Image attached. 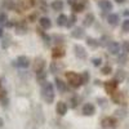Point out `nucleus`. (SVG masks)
Here are the masks:
<instances>
[{"instance_id": "1", "label": "nucleus", "mask_w": 129, "mask_h": 129, "mask_svg": "<svg viewBox=\"0 0 129 129\" xmlns=\"http://www.w3.org/2000/svg\"><path fill=\"white\" fill-rule=\"evenodd\" d=\"M41 98L44 100L47 105H50L54 102V85L47 81L41 85Z\"/></svg>"}, {"instance_id": "2", "label": "nucleus", "mask_w": 129, "mask_h": 129, "mask_svg": "<svg viewBox=\"0 0 129 129\" xmlns=\"http://www.w3.org/2000/svg\"><path fill=\"white\" fill-rule=\"evenodd\" d=\"M66 75V80H67V84L70 85L71 88H80L83 85V80H81V75L75 72V71H67L64 72Z\"/></svg>"}, {"instance_id": "3", "label": "nucleus", "mask_w": 129, "mask_h": 129, "mask_svg": "<svg viewBox=\"0 0 129 129\" xmlns=\"http://www.w3.org/2000/svg\"><path fill=\"white\" fill-rule=\"evenodd\" d=\"M101 125H102L103 129H109V128L114 129L117 125V120L115 119V117H112V116H106V117H103V119L101 120Z\"/></svg>"}, {"instance_id": "4", "label": "nucleus", "mask_w": 129, "mask_h": 129, "mask_svg": "<svg viewBox=\"0 0 129 129\" xmlns=\"http://www.w3.org/2000/svg\"><path fill=\"white\" fill-rule=\"evenodd\" d=\"M64 69H66V64L63 62H59V61H53L50 62V66H49V71L52 74H59V72H63Z\"/></svg>"}, {"instance_id": "5", "label": "nucleus", "mask_w": 129, "mask_h": 129, "mask_svg": "<svg viewBox=\"0 0 129 129\" xmlns=\"http://www.w3.org/2000/svg\"><path fill=\"white\" fill-rule=\"evenodd\" d=\"M14 64L19 69H27L31 64V59L27 56H18L17 59L14 61Z\"/></svg>"}, {"instance_id": "6", "label": "nucleus", "mask_w": 129, "mask_h": 129, "mask_svg": "<svg viewBox=\"0 0 129 129\" xmlns=\"http://www.w3.org/2000/svg\"><path fill=\"white\" fill-rule=\"evenodd\" d=\"M74 53H75V56H76L79 59H87V57H88L87 49H85L83 45H80V44H75L74 45Z\"/></svg>"}, {"instance_id": "7", "label": "nucleus", "mask_w": 129, "mask_h": 129, "mask_svg": "<svg viewBox=\"0 0 129 129\" xmlns=\"http://www.w3.org/2000/svg\"><path fill=\"white\" fill-rule=\"evenodd\" d=\"M64 56H66V50H64L63 47H54V48H52V58L54 59V61H58L61 58H63Z\"/></svg>"}, {"instance_id": "8", "label": "nucleus", "mask_w": 129, "mask_h": 129, "mask_svg": "<svg viewBox=\"0 0 129 129\" xmlns=\"http://www.w3.org/2000/svg\"><path fill=\"white\" fill-rule=\"evenodd\" d=\"M117 84L115 80H109V81H105L103 83V88L106 90V93H109L110 95H112L116 90H117Z\"/></svg>"}, {"instance_id": "9", "label": "nucleus", "mask_w": 129, "mask_h": 129, "mask_svg": "<svg viewBox=\"0 0 129 129\" xmlns=\"http://www.w3.org/2000/svg\"><path fill=\"white\" fill-rule=\"evenodd\" d=\"M45 59L41 58V57H38L35 59V63H34V72L38 75V74H41L44 72L45 70Z\"/></svg>"}, {"instance_id": "10", "label": "nucleus", "mask_w": 129, "mask_h": 129, "mask_svg": "<svg viewBox=\"0 0 129 129\" xmlns=\"http://www.w3.org/2000/svg\"><path fill=\"white\" fill-rule=\"evenodd\" d=\"M107 50H109L110 54H112V56H117V54H120L121 45H120L117 41H110V43H109V45H107Z\"/></svg>"}, {"instance_id": "11", "label": "nucleus", "mask_w": 129, "mask_h": 129, "mask_svg": "<svg viewBox=\"0 0 129 129\" xmlns=\"http://www.w3.org/2000/svg\"><path fill=\"white\" fill-rule=\"evenodd\" d=\"M97 5L102 12H111L114 9V4L111 0H100V2H97Z\"/></svg>"}, {"instance_id": "12", "label": "nucleus", "mask_w": 129, "mask_h": 129, "mask_svg": "<svg viewBox=\"0 0 129 129\" xmlns=\"http://www.w3.org/2000/svg\"><path fill=\"white\" fill-rule=\"evenodd\" d=\"M67 110H69V106H67V103H64L63 101H58V102L56 103V112H57L59 116L66 115Z\"/></svg>"}, {"instance_id": "13", "label": "nucleus", "mask_w": 129, "mask_h": 129, "mask_svg": "<svg viewBox=\"0 0 129 129\" xmlns=\"http://www.w3.org/2000/svg\"><path fill=\"white\" fill-rule=\"evenodd\" d=\"M94 114H95V106L93 103L88 102V103H85L83 106V115H85V116H93Z\"/></svg>"}, {"instance_id": "14", "label": "nucleus", "mask_w": 129, "mask_h": 129, "mask_svg": "<svg viewBox=\"0 0 129 129\" xmlns=\"http://www.w3.org/2000/svg\"><path fill=\"white\" fill-rule=\"evenodd\" d=\"M54 87L57 88V90L59 93H66L67 92V83H64L62 79L56 78L54 79Z\"/></svg>"}, {"instance_id": "15", "label": "nucleus", "mask_w": 129, "mask_h": 129, "mask_svg": "<svg viewBox=\"0 0 129 129\" xmlns=\"http://www.w3.org/2000/svg\"><path fill=\"white\" fill-rule=\"evenodd\" d=\"M71 38L78 39V40L85 38V31H84V28H83V27H79V26H78V27H74L72 31H71Z\"/></svg>"}, {"instance_id": "16", "label": "nucleus", "mask_w": 129, "mask_h": 129, "mask_svg": "<svg viewBox=\"0 0 129 129\" xmlns=\"http://www.w3.org/2000/svg\"><path fill=\"white\" fill-rule=\"evenodd\" d=\"M125 78H126V72H125L123 69H117V71H116L115 75H114V80H115L117 84H120V83H123V81L125 80Z\"/></svg>"}, {"instance_id": "17", "label": "nucleus", "mask_w": 129, "mask_h": 129, "mask_svg": "<svg viewBox=\"0 0 129 129\" xmlns=\"http://www.w3.org/2000/svg\"><path fill=\"white\" fill-rule=\"evenodd\" d=\"M106 19H107V23H109L110 26H117L119 25V21H120V17L116 13H110Z\"/></svg>"}, {"instance_id": "18", "label": "nucleus", "mask_w": 129, "mask_h": 129, "mask_svg": "<svg viewBox=\"0 0 129 129\" xmlns=\"http://www.w3.org/2000/svg\"><path fill=\"white\" fill-rule=\"evenodd\" d=\"M39 25H40V27L43 28V30H49L50 27H52V21H50V18H48V17H40L39 18Z\"/></svg>"}, {"instance_id": "19", "label": "nucleus", "mask_w": 129, "mask_h": 129, "mask_svg": "<svg viewBox=\"0 0 129 129\" xmlns=\"http://www.w3.org/2000/svg\"><path fill=\"white\" fill-rule=\"evenodd\" d=\"M94 21H95L94 14H93V13H88L87 16L84 17V19H83V26H84V27H90V26L94 23Z\"/></svg>"}, {"instance_id": "20", "label": "nucleus", "mask_w": 129, "mask_h": 129, "mask_svg": "<svg viewBox=\"0 0 129 129\" xmlns=\"http://www.w3.org/2000/svg\"><path fill=\"white\" fill-rule=\"evenodd\" d=\"M85 43H87V45L90 47L92 49H95L100 47V40L95 39V38H92V36H87L85 38Z\"/></svg>"}, {"instance_id": "21", "label": "nucleus", "mask_w": 129, "mask_h": 129, "mask_svg": "<svg viewBox=\"0 0 129 129\" xmlns=\"http://www.w3.org/2000/svg\"><path fill=\"white\" fill-rule=\"evenodd\" d=\"M14 32H16V35L22 36V35H25L26 32H27V27H26L25 23H22V22H17V25H16V27H14Z\"/></svg>"}, {"instance_id": "22", "label": "nucleus", "mask_w": 129, "mask_h": 129, "mask_svg": "<svg viewBox=\"0 0 129 129\" xmlns=\"http://www.w3.org/2000/svg\"><path fill=\"white\" fill-rule=\"evenodd\" d=\"M85 4H87V2H83V3H76L72 5V13H83L85 10Z\"/></svg>"}, {"instance_id": "23", "label": "nucleus", "mask_w": 129, "mask_h": 129, "mask_svg": "<svg viewBox=\"0 0 129 129\" xmlns=\"http://www.w3.org/2000/svg\"><path fill=\"white\" fill-rule=\"evenodd\" d=\"M50 7H52L53 10L61 12V10H63V8H64V3L62 2V0H53L52 4H50Z\"/></svg>"}, {"instance_id": "24", "label": "nucleus", "mask_w": 129, "mask_h": 129, "mask_svg": "<svg viewBox=\"0 0 129 129\" xmlns=\"http://www.w3.org/2000/svg\"><path fill=\"white\" fill-rule=\"evenodd\" d=\"M43 28L40 27V28H36V31L39 32V34H40V36L43 38V40H44V43H45V45L47 47H49L50 45V41H52V38L47 34V32H44V31H41Z\"/></svg>"}, {"instance_id": "25", "label": "nucleus", "mask_w": 129, "mask_h": 129, "mask_svg": "<svg viewBox=\"0 0 129 129\" xmlns=\"http://www.w3.org/2000/svg\"><path fill=\"white\" fill-rule=\"evenodd\" d=\"M19 5L22 9H30L35 7V0H19Z\"/></svg>"}, {"instance_id": "26", "label": "nucleus", "mask_w": 129, "mask_h": 129, "mask_svg": "<svg viewBox=\"0 0 129 129\" xmlns=\"http://www.w3.org/2000/svg\"><path fill=\"white\" fill-rule=\"evenodd\" d=\"M111 100H112V102H114V103L120 105V103L123 102V93H121V92H119V90H116V92L111 95Z\"/></svg>"}, {"instance_id": "27", "label": "nucleus", "mask_w": 129, "mask_h": 129, "mask_svg": "<svg viewBox=\"0 0 129 129\" xmlns=\"http://www.w3.org/2000/svg\"><path fill=\"white\" fill-rule=\"evenodd\" d=\"M2 5L4 9L7 10H13L16 8V3H14V0H3L2 2Z\"/></svg>"}, {"instance_id": "28", "label": "nucleus", "mask_w": 129, "mask_h": 129, "mask_svg": "<svg viewBox=\"0 0 129 129\" xmlns=\"http://www.w3.org/2000/svg\"><path fill=\"white\" fill-rule=\"evenodd\" d=\"M10 44H12V38H10V35H5V38H3V40H2L0 47H2V49H8L10 47Z\"/></svg>"}, {"instance_id": "29", "label": "nucleus", "mask_w": 129, "mask_h": 129, "mask_svg": "<svg viewBox=\"0 0 129 129\" xmlns=\"http://www.w3.org/2000/svg\"><path fill=\"white\" fill-rule=\"evenodd\" d=\"M75 23H76V14L72 13V14H70V16L67 17V22H66V26H64V27L71 28V27H74Z\"/></svg>"}, {"instance_id": "30", "label": "nucleus", "mask_w": 129, "mask_h": 129, "mask_svg": "<svg viewBox=\"0 0 129 129\" xmlns=\"http://www.w3.org/2000/svg\"><path fill=\"white\" fill-rule=\"evenodd\" d=\"M66 22H67V16L66 14H59L58 18H57V26L64 27L66 26Z\"/></svg>"}, {"instance_id": "31", "label": "nucleus", "mask_w": 129, "mask_h": 129, "mask_svg": "<svg viewBox=\"0 0 129 129\" xmlns=\"http://www.w3.org/2000/svg\"><path fill=\"white\" fill-rule=\"evenodd\" d=\"M47 76H48V74L44 71V72H41V74H38L36 75V80H38V83L39 84H44V83H47L48 80H47Z\"/></svg>"}, {"instance_id": "32", "label": "nucleus", "mask_w": 129, "mask_h": 129, "mask_svg": "<svg viewBox=\"0 0 129 129\" xmlns=\"http://www.w3.org/2000/svg\"><path fill=\"white\" fill-rule=\"evenodd\" d=\"M80 75H81L83 85H84V84H88V83H89V80H90V74H89V71H87V70H85V71H83Z\"/></svg>"}, {"instance_id": "33", "label": "nucleus", "mask_w": 129, "mask_h": 129, "mask_svg": "<svg viewBox=\"0 0 129 129\" xmlns=\"http://www.w3.org/2000/svg\"><path fill=\"white\" fill-rule=\"evenodd\" d=\"M101 74L102 75H111L112 74V66L111 64H106L101 67Z\"/></svg>"}, {"instance_id": "34", "label": "nucleus", "mask_w": 129, "mask_h": 129, "mask_svg": "<svg viewBox=\"0 0 129 129\" xmlns=\"http://www.w3.org/2000/svg\"><path fill=\"white\" fill-rule=\"evenodd\" d=\"M92 63H93L94 67H101L102 58H101V57H94V58H92Z\"/></svg>"}, {"instance_id": "35", "label": "nucleus", "mask_w": 129, "mask_h": 129, "mask_svg": "<svg viewBox=\"0 0 129 129\" xmlns=\"http://www.w3.org/2000/svg\"><path fill=\"white\" fill-rule=\"evenodd\" d=\"M79 105V97L78 95H74L72 98H71V107L72 109H76Z\"/></svg>"}, {"instance_id": "36", "label": "nucleus", "mask_w": 129, "mask_h": 129, "mask_svg": "<svg viewBox=\"0 0 129 129\" xmlns=\"http://www.w3.org/2000/svg\"><path fill=\"white\" fill-rule=\"evenodd\" d=\"M7 22H8V16H7V13H5V12H0V23L5 25Z\"/></svg>"}, {"instance_id": "37", "label": "nucleus", "mask_w": 129, "mask_h": 129, "mask_svg": "<svg viewBox=\"0 0 129 129\" xmlns=\"http://www.w3.org/2000/svg\"><path fill=\"white\" fill-rule=\"evenodd\" d=\"M121 28L124 32H129V18H126L125 21H123L121 23Z\"/></svg>"}, {"instance_id": "38", "label": "nucleus", "mask_w": 129, "mask_h": 129, "mask_svg": "<svg viewBox=\"0 0 129 129\" xmlns=\"http://www.w3.org/2000/svg\"><path fill=\"white\" fill-rule=\"evenodd\" d=\"M117 63H120V64H125V63H126V54H125V53H123V54H119Z\"/></svg>"}, {"instance_id": "39", "label": "nucleus", "mask_w": 129, "mask_h": 129, "mask_svg": "<svg viewBox=\"0 0 129 129\" xmlns=\"http://www.w3.org/2000/svg\"><path fill=\"white\" fill-rule=\"evenodd\" d=\"M121 49L124 50V53H125V54H128V53H129V41H128V40H125V41L123 43Z\"/></svg>"}, {"instance_id": "40", "label": "nucleus", "mask_w": 129, "mask_h": 129, "mask_svg": "<svg viewBox=\"0 0 129 129\" xmlns=\"http://www.w3.org/2000/svg\"><path fill=\"white\" fill-rule=\"evenodd\" d=\"M115 114L119 116V117H125L126 116V110L125 109H121V110H116Z\"/></svg>"}, {"instance_id": "41", "label": "nucleus", "mask_w": 129, "mask_h": 129, "mask_svg": "<svg viewBox=\"0 0 129 129\" xmlns=\"http://www.w3.org/2000/svg\"><path fill=\"white\" fill-rule=\"evenodd\" d=\"M16 25H17L16 21H8V22L5 23V27L7 28H12V27H16Z\"/></svg>"}, {"instance_id": "42", "label": "nucleus", "mask_w": 129, "mask_h": 129, "mask_svg": "<svg viewBox=\"0 0 129 129\" xmlns=\"http://www.w3.org/2000/svg\"><path fill=\"white\" fill-rule=\"evenodd\" d=\"M36 18H38V13H36V12H34L32 14L28 16V21H30V22H35Z\"/></svg>"}, {"instance_id": "43", "label": "nucleus", "mask_w": 129, "mask_h": 129, "mask_svg": "<svg viewBox=\"0 0 129 129\" xmlns=\"http://www.w3.org/2000/svg\"><path fill=\"white\" fill-rule=\"evenodd\" d=\"M7 98V90L5 89H0V101Z\"/></svg>"}, {"instance_id": "44", "label": "nucleus", "mask_w": 129, "mask_h": 129, "mask_svg": "<svg viewBox=\"0 0 129 129\" xmlns=\"http://www.w3.org/2000/svg\"><path fill=\"white\" fill-rule=\"evenodd\" d=\"M94 85H95V87H101V85H103V84H102V81L100 79H95L94 80Z\"/></svg>"}, {"instance_id": "45", "label": "nucleus", "mask_w": 129, "mask_h": 129, "mask_svg": "<svg viewBox=\"0 0 129 129\" xmlns=\"http://www.w3.org/2000/svg\"><path fill=\"white\" fill-rule=\"evenodd\" d=\"M67 3H69V4H70V5H71V7H72V5H74V4H76V3H78V2H76V0H67Z\"/></svg>"}, {"instance_id": "46", "label": "nucleus", "mask_w": 129, "mask_h": 129, "mask_svg": "<svg viewBox=\"0 0 129 129\" xmlns=\"http://www.w3.org/2000/svg\"><path fill=\"white\" fill-rule=\"evenodd\" d=\"M2 102H3V106H7L8 102H9V100L8 98H4V100H2Z\"/></svg>"}, {"instance_id": "47", "label": "nucleus", "mask_w": 129, "mask_h": 129, "mask_svg": "<svg viewBox=\"0 0 129 129\" xmlns=\"http://www.w3.org/2000/svg\"><path fill=\"white\" fill-rule=\"evenodd\" d=\"M123 14H124V16H125L126 18H128V17H129V9H125L124 12H123Z\"/></svg>"}, {"instance_id": "48", "label": "nucleus", "mask_w": 129, "mask_h": 129, "mask_svg": "<svg viewBox=\"0 0 129 129\" xmlns=\"http://www.w3.org/2000/svg\"><path fill=\"white\" fill-rule=\"evenodd\" d=\"M3 35H4V30H3V27H0V39L3 38Z\"/></svg>"}, {"instance_id": "49", "label": "nucleus", "mask_w": 129, "mask_h": 129, "mask_svg": "<svg viewBox=\"0 0 129 129\" xmlns=\"http://www.w3.org/2000/svg\"><path fill=\"white\" fill-rule=\"evenodd\" d=\"M115 3H117V4H123V3H125V0H115Z\"/></svg>"}, {"instance_id": "50", "label": "nucleus", "mask_w": 129, "mask_h": 129, "mask_svg": "<svg viewBox=\"0 0 129 129\" xmlns=\"http://www.w3.org/2000/svg\"><path fill=\"white\" fill-rule=\"evenodd\" d=\"M3 124H4V120L2 119V117H0V128H2V126H3Z\"/></svg>"}, {"instance_id": "51", "label": "nucleus", "mask_w": 129, "mask_h": 129, "mask_svg": "<svg viewBox=\"0 0 129 129\" xmlns=\"http://www.w3.org/2000/svg\"><path fill=\"white\" fill-rule=\"evenodd\" d=\"M0 89H2V83H0Z\"/></svg>"}]
</instances>
